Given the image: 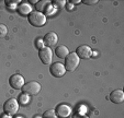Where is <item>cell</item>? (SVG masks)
<instances>
[{
    "instance_id": "1",
    "label": "cell",
    "mask_w": 124,
    "mask_h": 118,
    "mask_svg": "<svg viewBox=\"0 0 124 118\" xmlns=\"http://www.w3.org/2000/svg\"><path fill=\"white\" fill-rule=\"evenodd\" d=\"M28 20L30 22L31 25L35 26V28H42L46 23V15L41 12H31L28 16Z\"/></svg>"
},
{
    "instance_id": "2",
    "label": "cell",
    "mask_w": 124,
    "mask_h": 118,
    "mask_svg": "<svg viewBox=\"0 0 124 118\" xmlns=\"http://www.w3.org/2000/svg\"><path fill=\"white\" fill-rule=\"evenodd\" d=\"M79 62H80V59L77 56V54L69 53V55L65 58V63H64L66 71L71 72V71H74V70H76V68L79 66Z\"/></svg>"
},
{
    "instance_id": "3",
    "label": "cell",
    "mask_w": 124,
    "mask_h": 118,
    "mask_svg": "<svg viewBox=\"0 0 124 118\" xmlns=\"http://www.w3.org/2000/svg\"><path fill=\"white\" fill-rule=\"evenodd\" d=\"M41 91V84L36 81H30L28 83H24L22 86V92L28 95H36Z\"/></svg>"
},
{
    "instance_id": "4",
    "label": "cell",
    "mask_w": 124,
    "mask_h": 118,
    "mask_svg": "<svg viewBox=\"0 0 124 118\" xmlns=\"http://www.w3.org/2000/svg\"><path fill=\"white\" fill-rule=\"evenodd\" d=\"M3 111L8 115H14L19 111V102L14 98H10V100L6 101L3 104Z\"/></svg>"
},
{
    "instance_id": "5",
    "label": "cell",
    "mask_w": 124,
    "mask_h": 118,
    "mask_svg": "<svg viewBox=\"0 0 124 118\" xmlns=\"http://www.w3.org/2000/svg\"><path fill=\"white\" fill-rule=\"evenodd\" d=\"M39 57L44 65H49L52 62V58H53V51L49 47L44 46L39 51Z\"/></svg>"
},
{
    "instance_id": "6",
    "label": "cell",
    "mask_w": 124,
    "mask_h": 118,
    "mask_svg": "<svg viewBox=\"0 0 124 118\" xmlns=\"http://www.w3.org/2000/svg\"><path fill=\"white\" fill-rule=\"evenodd\" d=\"M49 72H51V74L53 76H55V78H62V76H64L66 73L65 66L62 62H54L49 67Z\"/></svg>"
},
{
    "instance_id": "7",
    "label": "cell",
    "mask_w": 124,
    "mask_h": 118,
    "mask_svg": "<svg viewBox=\"0 0 124 118\" xmlns=\"http://www.w3.org/2000/svg\"><path fill=\"white\" fill-rule=\"evenodd\" d=\"M9 83L10 86L14 90H20L22 89V86L24 85V78L20 74H12L11 76L9 78Z\"/></svg>"
},
{
    "instance_id": "8",
    "label": "cell",
    "mask_w": 124,
    "mask_h": 118,
    "mask_svg": "<svg viewBox=\"0 0 124 118\" xmlns=\"http://www.w3.org/2000/svg\"><path fill=\"white\" fill-rule=\"evenodd\" d=\"M57 118H68L71 115V108L67 104H59L55 109Z\"/></svg>"
},
{
    "instance_id": "9",
    "label": "cell",
    "mask_w": 124,
    "mask_h": 118,
    "mask_svg": "<svg viewBox=\"0 0 124 118\" xmlns=\"http://www.w3.org/2000/svg\"><path fill=\"white\" fill-rule=\"evenodd\" d=\"M43 42H44V45L46 47H49V48L54 47L58 42V36H57L56 33L49 32L43 37Z\"/></svg>"
},
{
    "instance_id": "10",
    "label": "cell",
    "mask_w": 124,
    "mask_h": 118,
    "mask_svg": "<svg viewBox=\"0 0 124 118\" xmlns=\"http://www.w3.org/2000/svg\"><path fill=\"white\" fill-rule=\"evenodd\" d=\"M76 54L79 57V59H88L89 57H91V48L88 45H81L76 49Z\"/></svg>"
},
{
    "instance_id": "11",
    "label": "cell",
    "mask_w": 124,
    "mask_h": 118,
    "mask_svg": "<svg viewBox=\"0 0 124 118\" xmlns=\"http://www.w3.org/2000/svg\"><path fill=\"white\" fill-rule=\"evenodd\" d=\"M110 101L115 104H121L124 102V92L122 90H114L110 93Z\"/></svg>"
},
{
    "instance_id": "12",
    "label": "cell",
    "mask_w": 124,
    "mask_h": 118,
    "mask_svg": "<svg viewBox=\"0 0 124 118\" xmlns=\"http://www.w3.org/2000/svg\"><path fill=\"white\" fill-rule=\"evenodd\" d=\"M16 10H18V12H19L21 15H23V16L28 15L29 16V14L32 12V7L29 5V2H21L18 5Z\"/></svg>"
},
{
    "instance_id": "13",
    "label": "cell",
    "mask_w": 124,
    "mask_h": 118,
    "mask_svg": "<svg viewBox=\"0 0 124 118\" xmlns=\"http://www.w3.org/2000/svg\"><path fill=\"white\" fill-rule=\"evenodd\" d=\"M35 7H36L38 12H41V13L46 12L47 9L51 7V1H48V0H41V1H38V2H36Z\"/></svg>"
},
{
    "instance_id": "14",
    "label": "cell",
    "mask_w": 124,
    "mask_h": 118,
    "mask_svg": "<svg viewBox=\"0 0 124 118\" xmlns=\"http://www.w3.org/2000/svg\"><path fill=\"white\" fill-rule=\"evenodd\" d=\"M55 55L58 58H64V59H65V58L69 55V50H68V48L66 46L61 45V46L55 48Z\"/></svg>"
},
{
    "instance_id": "15",
    "label": "cell",
    "mask_w": 124,
    "mask_h": 118,
    "mask_svg": "<svg viewBox=\"0 0 124 118\" xmlns=\"http://www.w3.org/2000/svg\"><path fill=\"white\" fill-rule=\"evenodd\" d=\"M30 95L28 94H24V93H22L21 95L19 96V104L21 105H26L30 103Z\"/></svg>"
},
{
    "instance_id": "16",
    "label": "cell",
    "mask_w": 124,
    "mask_h": 118,
    "mask_svg": "<svg viewBox=\"0 0 124 118\" xmlns=\"http://www.w3.org/2000/svg\"><path fill=\"white\" fill-rule=\"evenodd\" d=\"M43 118H57V116L54 109H48L43 114Z\"/></svg>"
},
{
    "instance_id": "17",
    "label": "cell",
    "mask_w": 124,
    "mask_h": 118,
    "mask_svg": "<svg viewBox=\"0 0 124 118\" xmlns=\"http://www.w3.org/2000/svg\"><path fill=\"white\" fill-rule=\"evenodd\" d=\"M8 34V28L5 24H0V38H3Z\"/></svg>"
},
{
    "instance_id": "18",
    "label": "cell",
    "mask_w": 124,
    "mask_h": 118,
    "mask_svg": "<svg viewBox=\"0 0 124 118\" xmlns=\"http://www.w3.org/2000/svg\"><path fill=\"white\" fill-rule=\"evenodd\" d=\"M35 46L38 47V48H43L45 46L44 45V42H43V38H38L36 39V42H35Z\"/></svg>"
},
{
    "instance_id": "19",
    "label": "cell",
    "mask_w": 124,
    "mask_h": 118,
    "mask_svg": "<svg viewBox=\"0 0 124 118\" xmlns=\"http://www.w3.org/2000/svg\"><path fill=\"white\" fill-rule=\"evenodd\" d=\"M82 3H85V5H96V3H98V0H82Z\"/></svg>"
},
{
    "instance_id": "20",
    "label": "cell",
    "mask_w": 124,
    "mask_h": 118,
    "mask_svg": "<svg viewBox=\"0 0 124 118\" xmlns=\"http://www.w3.org/2000/svg\"><path fill=\"white\" fill-rule=\"evenodd\" d=\"M54 3H56V5H58V6H66L65 0H55Z\"/></svg>"
},
{
    "instance_id": "21",
    "label": "cell",
    "mask_w": 124,
    "mask_h": 118,
    "mask_svg": "<svg viewBox=\"0 0 124 118\" xmlns=\"http://www.w3.org/2000/svg\"><path fill=\"white\" fill-rule=\"evenodd\" d=\"M73 118H89L88 116H86V115H82V114H75V115L73 116Z\"/></svg>"
},
{
    "instance_id": "22",
    "label": "cell",
    "mask_w": 124,
    "mask_h": 118,
    "mask_svg": "<svg viewBox=\"0 0 124 118\" xmlns=\"http://www.w3.org/2000/svg\"><path fill=\"white\" fill-rule=\"evenodd\" d=\"M66 8H67L68 11H70V10L74 9V6H73V5H66Z\"/></svg>"
},
{
    "instance_id": "23",
    "label": "cell",
    "mask_w": 124,
    "mask_h": 118,
    "mask_svg": "<svg viewBox=\"0 0 124 118\" xmlns=\"http://www.w3.org/2000/svg\"><path fill=\"white\" fill-rule=\"evenodd\" d=\"M0 118H12L11 115H8V114H5V115H1Z\"/></svg>"
},
{
    "instance_id": "24",
    "label": "cell",
    "mask_w": 124,
    "mask_h": 118,
    "mask_svg": "<svg viewBox=\"0 0 124 118\" xmlns=\"http://www.w3.org/2000/svg\"><path fill=\"white\" fill-rule=\"evenodd\" d=\"M70 3H80V0H70Z\"/></svg>"
},
{
    "instance_id": "25",
    "label": "cell",
    "mask_w": 124,
    "mask_h": 118,
    "mask_svg": "<svg viewBox=\"0 0 124 118\" xmlns=\"http://www.w3.org/2000/svg\"><path fill=\"white\" fill-rule=\"evenodd\" d=\"M30 2H31V3H36L38 1H35V0H32V1H30Z\"/></svg>"
},
{
    "instance_id": "26",
    "label": "cell",
    "mask_w": 124,
    "mask_h": 118,
    "mask_svg": "<svg viewBox=\"0 0 124 118\" xmlns=\"http://www.w3.org/2000/svg\"><path fill=\"white\" fill-rule=\"evenodd\" d=\"M34 118H42L41 116H34Z\"/></svg>"
},
{
    "instance_id": "27",
    "label": "cell",
    "mask_w": 124,
    "mask_h": 118,
    "mask_svg": "<svg viewBox=\"0 0 124 118\" xmlns=\"http://www.w3.org/2000/svg\"><path fill=\"white\" fill-rule=\"evenodd\" d=\"M14 118H22V117H20V116H16V117H14Z\"/></svg>"
}]
</instances>
